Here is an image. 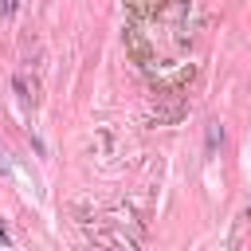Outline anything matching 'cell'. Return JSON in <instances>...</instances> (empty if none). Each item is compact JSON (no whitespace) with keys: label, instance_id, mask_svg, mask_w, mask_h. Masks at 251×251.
Segmentation results:
<instances>
[{"label":"cell","instance_id":"cell-5","mask_svg":"<svg viewBox=\"0 0 251 251\" xmlns=\"http://www.w3.org/2000/svg\"><path fill=\"white\" fill-rule=\"evenodd\" d=\"M0 243H12V235H8V227L0 224Z\"/></svg>","mask_w":251,"mask_h":251},{"label":"cell","instance_id":"cell-1","mask_svg":"<svg viewBox=\"0 0 251 251\" xmlns=\"http://www.w3.org/2000/svg\"><path fill=\"white\" fill-rule=\"evenodd\" d=\"M126 47L137 59V67H153V51H149V43H145V35H141L137 24H126Z\"/></svg>","mask_w":251,"mask_h":251},{"label":"cell","instance_id":"cell-4","mask_svg":"<svg viewBox=\"0 0 251 251\" xmlns=\"http://www.w3.org/2000/svg\"><path fill=\"white\" fill-rule=\"evenodd\" d=\"M216 141H224V129H220V126L208 129V149H216Z\"/></svg>","mask_w":251,"mask_h":251},{"label":"cell","instance_id":"cell-6","mask_svg":"<svg viewBox=\"0 0 251 251\" xmlns=\"http://www.w3.org/2000/svg\"><path fill=\"white\" fill-rule=\"evenodd\" d=\"M4 169H8V161H4V153H0V173H4Z\"/></svg>","mask_w":251,"mask_h":251},{"label":"cell","instance_id":"cell-3","mask_svg":"<svg viewBox=\"0 0 251 251\" xmlns=\"http://www.w3.org/2000/svg\"><path fill=\"white\" fill-rule=\"evenodd\" d=\"M16 8H20V0H0V16H4V20H12Z\"/></svg>","mask_w":251,"mask_h":251},{"label":"cell","instance_id":"cell-2","mask_svg":"<svg viewBox=\"0 0 251 251\" xmlns=\"http://www.w3.org/2000/svg\"><path fill=\"white\" fill-rule=\"evenodd\" d=\"M161 4H165V0H129V12L141 20V16H153V12H161Z\"/></svg>","mask_w":251,"mask_h":251}]
</instances>
